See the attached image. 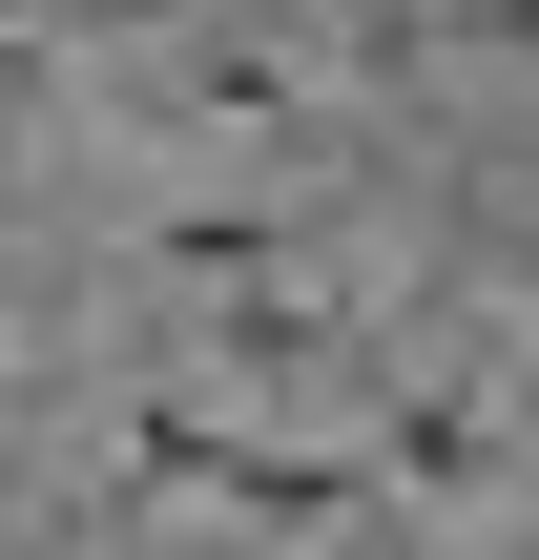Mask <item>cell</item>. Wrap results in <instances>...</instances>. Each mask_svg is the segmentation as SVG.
<instances>
[{
	"instance_id": "1",
	"label": "cell",
	"mask_w": 539,
	"mask_h": 560,
	"mask_svg": "<svg viewBox=\"0 0 539 560\" xmlns=\"http://www.w3.org/2000/svg\"><path fill=\"white\" fill-rule=\"evenodd\" d=\"M125 499H208V520H249V540H353V520L395 499V457H332V436H249V416H208V395H145V416H125Z\"/></svg>"
},
{
	"instance_id": "2",
	"label": "cell",
	"mask_w": 539,
	"mask_h": 560,
	"mask_svg": "<svg viewBox=\"0 0 539 560\" xmlns=\"http://www.w3.org/2000/svg\"><path fill=\"white\" fill-rule=\"evenodd\" d=\"M353 353V291H229L208 312V374H249V395H312Z\"/></svg>"
},
{
	"instance_id": "3",
	"label": "cell",
	"mask_w": 539,
	"mask_h": 560,
	"mask_svg": "<svg viewBox=\"0 0 539 560\" xmlns=\"http://www.w3.org/2000/svg\"><path fill=\"white\" fill-rule=\"evenodd\" d=\"M374 457H395V499H499V395H478V374H436V395H395V416H374Z\"/></svg>"
},
{
	"instance_id": "4",
	"label": "cell",
	"mask_w": 539,
	"mask_h": 560,
	"mask_svg": "<svg viewBox=\"0 0 539 560\" xmlns=\"http://www.w3.org/2000/svg\"><path fill=\"white\" fill-rule=\"evenodd\" d=\"M145 249H166V270H208V291H249V270H291L312 229H291V208H166Z\"/></svg>"
},
{
	"instance_id": "5",
	"label": "cell",
	"mask_w": 539,
	"mask_h": 560,
	"mask_svg": "<svg viewBox=\"0 0 539 560\" xmlns=\"http://www.w3.org/2000/svg\"><path fill=\"white\" fill-rule=\"evenodd\" d=\"M457 42H499V62H539V0H436Z\"/></svg>"
}]
</instances>
